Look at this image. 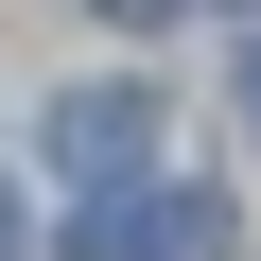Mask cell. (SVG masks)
I'll list each match as a JSON object with an SVG mask.
<instances>
[{
	"mask_svg": "<svg viewBox=\"0 0 261 261\" xmlns=\"http://www.w3.org/2000/svg\"><path fill=\"white\" fill-rule=\"evenodd\" d=\"M35 140H53V174H70L87 209H122V192H140V140H157V105H140V87H70Z\"/></svg>",
	"mask_w": 261,
	"mask_h": 261,
	"instance_id": "6da1fadb",
	"label": "cell"
},
{
	"mask_svg": "<svg viewBox=\"0 0 261 261\" xmlns=\"http://www.w3.org/2000/svg\"><path fill=\"white\" fill-rule=\"evenodd\" d=\"M70 261H244V209L226 192H157V209H87Z\"/></svg>",
	"mask_w": 261,
	"mask_h": 261,
	"instance_id": "7a4b0ae2",
	"label": "cell"
},
{
	"mask_svg": "<svg viewBox=\"0 0 261 261\" xmlns=\"http://www.w3.org/2000/svg\"><path fill=\"white\" fill-rule=\"evenodd\" d=\"M244 122H261V35H244Z\"/></svg>",
	"mask_w": 261,
	"mask_h": 261,
	"instance_id": "3957f363",
	"label": "cell"
},
{
	"mask_svg": "<svg viewBox=\"0 0 261 261\" xmlns=\"http://www.w3.org/2000/svg\"><path fill=\"white\" fill-rule=\"evenodd\" d=\"M105 18H174V0H105Z\"/></svg>",
	"mask_w": 261,
	"mask_h": 261,
	"instance_id": "277c9868",
	"label": "cell"
},
{
	"mask_svg": "<svg viewBox=\"0 0 261 261\" xmlns=\"http://www.w3.org/2000/svg\"><path fill=\"white\" fill-rule=\"evenodd\" d=\"M0 261H18V192H0Z\"/></svg>",
	"mask_w": 261,
	"mask_h": 261,
	"instance_id": "5b68a950",
	"label": "cell"
}]
</instances>
